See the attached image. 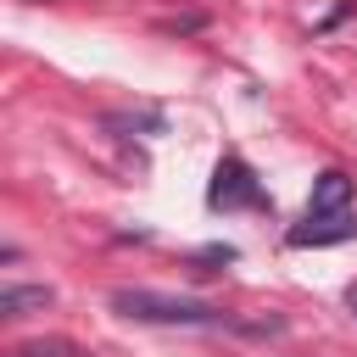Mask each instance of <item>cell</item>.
<instances>
[{
	"instance_id": "cell-7",
	"label": "cell",
	"mask_w": 357,
	"mask_h": 357,
	"mask_svg": "<svg viewBox=\"0 0 357 357\" xmlns=\"http://www.w3.org/2000/svg\"><path fill=\"white\" fill-rule=\"evenodd\" d=\"M11 357H78L67 340H28V346H17Z\"/></svg>"
},
{
	"instance_id": "cell-2",
	"label": "cell",
	"mask_w": 357,
	"mask_h": 357,
	"mask_svg": "<svg viewBox=\"0 0 357 357\" xmlns=\"http://www.w3.org/2000/svg\"><path fill=\"white\" fill-rule=\"evenodd\" d=\"M206 206L212 212H257V206H268V190H262V178L251 173V162L245 156H223L218 167H212V184H206Z\"/></svg>"
},
{
	"instance_id": "cell-3",
	"label": "cell",
	"mask_w": 357,
	"mask_h": 357,
	"mask_svg": "<svg viewBox=\"0 0 357 357\" xmlns=\"http://www.w3.org/2000/svg\"><path fill=\"white\" fill-rule=\"evenodd\" d=\"M335 240H357V212H335V218H301L284 245L301 251V245H335Z\"/></svg>"
},
{
	"instance_id": "cell-4",
	"label": "cell",
	"mask_w": 357,
	"mask_h": 357,
	"mask_svg": "<svg viewBox=\"0 0 357 357\" xmlns=\"http://www.w3.org/2000/svg\"><path fill=\"white\" fill-rule=\"evenodd\" d=\"M335 212H351V178L340 167H324L312 178V195H307V218H335Z\"/></svg>"
},
{
	"instance_id": "cell-5",
	"label": "cell",
	"mask_w": 357,
	"mask_h": 357,
	"mask_svg": "<svg viewBox=\"0 0 357 357\" xmlns=\"http://www.w3.org/2000/svg\"><path fill=\"white\" fill-rule=\"evenodd\" d=\"M56 301L50 284H6L0 290V318H28V312H45Z\"/></svg>"
},
{
	"instance_id": "cell-1",
	"label": "cell",
	"mask_w": 357,
	"mask_h": 357,
	"mask_svg": "<svg viewBox=\"0 0 357 357\" xmlns=\"http://www.w3.org/2000/svg\"><path fill=\"white\" fill-rule=\"evenodd\" d=\"M112 312L117 318H134V324H167V329H234V335H284V318H234L212 301H195V296H167V290H145V284H117L112 296Z\"/></svg>"
},
{
	"instance_id": "cell-6",
	"label": "cell",
	"mask_w": 357,
	"mask_h": 357,
	"mask_svg": "<svg viewBox=\"0 0 357 357\" xmlns=\"http://www.w3.org/2000/svg\"><path fill=\"white\" fill-rule=\"evenodd\" d=\"M106 128H151V134H162V117L156 112H112Z\"/></svg>"
},
{
	"instance_id": "cell-9",
	"label": "cell",
	"mask_w": 357,
	"mask_h": 357,
	"mask_svg": "<svg viewBox=\"0 0 357 357\" xmlns=\"http://www.w3.org/2000/svg\"><path fill=\"white\" fill-rule=\"evenodd\" d=\"M346 307H351V312H357V279H351V284H346Z\"/></svg>"
},
{
	"instance_id": "cell-8",
	"label": "cell",
	"mask_w": 357,
	"mask_h": 357,
	"mask_svg": "<svg viewBox=\"0 0 357 357\" xmlns=\"http://www.w3.org/2000/svg\"><path fill=\"white\" fill-rule=\"evenodd\" d=\"M195 262H234V245H206Z\"/></svg>"
}]
</instances>
